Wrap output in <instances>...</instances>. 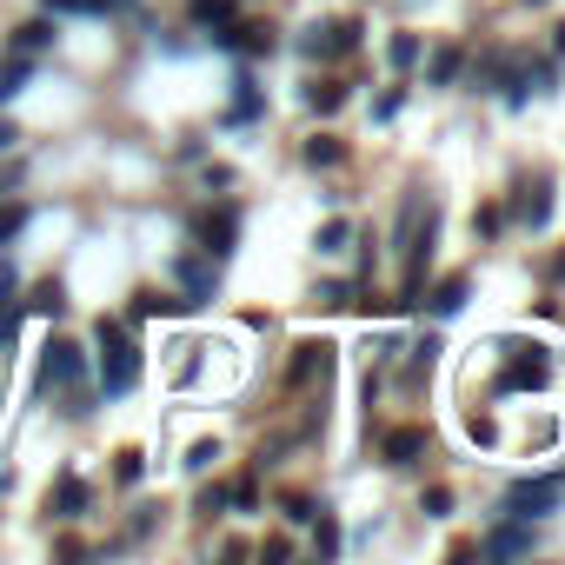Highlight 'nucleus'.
<instances>
[{"label":"nucleus","instance_id":"nucleus-6","mask_svg":"<svg viewBox=\"0 0 565 565\" xmlns=\"http://www.w3.org/2000/svg\"><path fill=\"white\" fill-rule=\"evenodd\" d=\"M353 47H360V21H320V28H307V41H300L307 61H340V54H353Z\"/></svg>","mask_w":565,"mask_h":565},{"label":"nucleus","instance_id":"nucleus-4","mask_svg":"<svg viewBox=\"0 0 565 565\" xmlns=\"http://www.w3.org/2000/svg\"><path fill=\"white\" fill-rule=\"evenodd\" d=\"M193 239H200L206 259H226V253L239 246V206H213V213H200V220H193Z\"/></svg>","mask_w":565,"mask_h":565},{"label":"nucleus","instance_id":"nucleus-9","mask_svg":"<svg viewBox=\"0 0 565 565\" xmlns=\"http://www.w3.org/2000/svg\"><path fill=\"white\" fill-rule=\"evenodd\" d=\"M87 505H94V486H87L81 472H61L54 492H47V519H81Z\"/></svg>","mask_w":565,"mask_h":565},{"label":"nucleus","instance_id":"nucleus-34","mask_svg":"<svg viewBox=\"0 0 565 565\" xmlns=\"http://www.w3.org/2000/svg\"><path fill=\"white\" fill-rule=\"evenodd\" d=\"M426 512H433V519H446V512H452V492H446V486H433V492H426Z\"/></svg>","mask_w":565,"mask_h":565},{"label":"nucleus","instance_id":"nucleus-25","mask_svg":"<svg viewBox=\"0 0 565 565\" xmlns=\"http://www.w3.org/2000/svg\"><path fill=\"white\" fill-rule=\"evenodd\" d=\"M193 21L200 28H226L233 21V0H193Z\"/></svg>","mask_w":565,"mask_h":565},{"label":"nucleus","instance_id":"nucleus-29","mask_svg":"<svg viewBox=\"0 0 565 565\" xmlns=\"http://www.w3.org/2000/svg\"><path fill=\"white\" fill-rule=\"evenodd\" d=\"M499 226H505V206H479V213H472V233H486V239H492Z\"/></svg>","mask_w":565,"mask_h":565},{"label":"nucleus","instance_id":"nucleus-3","mask_svg":"<svg viewBox=\"0 0 565 565\" xmlns=\"http://www.w3.org/2000/svg\"><path fill=\"white\" fill-rule=\"evenodd\" d=\"M81 373H87V360H81V347L54 333V340L41 347V373H34V399H47V393H54L61 380H81Z\"/></svg>","mask_w":565,"mask_h":565},{"label":"nucleus","instance_id":"nucleus-23","mask_svg":"<svg viewBox=\"0 0 565 565\" xmlns=\"http://www.w3.org/2000/svg\"><path fill=\"white\" fill-rule=\"evenodd\" d=\"M54 14H120V8H134V0H47Z\"/></svg>","mask_w":565,"mask_h":565},{"label":"nucleus","instance_id":"nucleus-21","mask_svg":"<svg viewBox=\"0 0 565 565\" xmlns=\"http://www.w3.org/2000/svg\"><path fill=\"white\" fill-rule=\"evenodd\" d=\"M313 246H320V253H327V259H340V253H347V246H353V220H327V226H320V233H313Z\"/></svg>","mask_w":565,"mask_h":565},{"label":"nucleus","instance_id":"nucleus-5","mask_svg":"<svg viewBox=\"0 0 565 565\" xmlns=\"http://www.w3.org/2000/svg\"><path fill=\"white\" fill-rule=\"evenodd\" d=\"M512 360L499 366V393H532V386H545L552 380V360L539 353V347H505Z\"/></svg>","mask_w":565,"mask_h":565},{"label":"nucleus","instance_id":"nucleus-37","mask_svg":"<svg viewBox=\"0 0 565 565\" xmlns=\"http://www.w3.org/2000/svg\"><path fill=\"white\" fill-rule=\"evenodd\" d=\"M552 54H558V61H565V21H558V28H552Z\"/></svg>","mask_w":565,"mask_h":565},{"label":"nucleus","instance_id":"nucleus-22","mask_svg":"<svg viewBox=\"0 0 565 565\" xmlns=\"http://www.w3.org/2000/svg\"><path fill=\"white\" fill-rule=\"evenodd\" d=\"M307 107H313V114H340V107H347V87H340V81H313V87H307Z\"/></svg>","mask_w":565,"mask_h":565},{"label":"nucleus","instance_id":"nucleus-19","mask_svg":"<svg viewBox=\"0 0 565 565\" xmlns=\"http://www.w3.org/2000/svg\"><path fill=\"white\" fill-rule=\"evenodd\" d=\"M300 160H307V167H347V147H340L333 134H313V140L300 147Z\"/></svg>","mask_w":565,"mask_h":565},{"label":"nucleus","instance_id":"nucleus-35","mask_svg":"<svg viewBox=\"0 0 565 565\" xmlns=\"http://www.w3.org/2000/svg\"><path fill=\"white\" fill-rule=\"evenodd\" d=\"M287 519L307 525V519H320V505H313V499H287Z\"/></svg>","mask_w":565,"mask_h":565},{"label":"nucleus","instance_id":"nucleus-12","mask_svg":"<svg viewBox=\"0 0 565 565\" xmlns=\"http://www.w3.org/2000/svg\"><path fill=\"white\" fill-rule=\"evenodd\" d=\"M333 366V347L327 340H307V347H294V366H287V386H307L313 373H327Z\"/></svg>","mask_w":565,"mask_h":565},{"label":"nucleus","instance_id":"nucleus-18","mask_svg":"<svg viewBox=\"0 0 565 565\" xmlns=\"http://www.w3.org/2000/svg\"><path fill=\"white\" fill-rule=\"evenodd\" d=\"M459 74H466V54H459V47H439V54L426 61V81H433V87H452Z\"/></svg>","mask_w":565,"mask_h":565},{"label":"nucleus","instance_id":"nucleus-30","mask_svg":"<svg viewBox=\"0 0 565 565\" xmlns=\"http://www.w3.org/2000/svg\"><path fill=\"white\" fill-rule=\"evenodd\" d=\"M433 360H439V340H433V333H426V340H419V347H413V380H419V373H433Z\"/></svg>","mask_w":565,"mask_h":565},{"label":"nucleus","instance_id":"nucleus-15","mask_svg":"<svg viewBox=\"0 0 565 565\" xmlns=\"http://www.w3.org/2000/svg\"><path fill=\"white\" fill-rule=\"evenodd\" d=\"M61 307H67L61 279H34V287H28V300H21V313H41V320H61Z\"/></svg>","mask_w":565,"mask_h":565},{"label":"nucleus","instance_id":"nucleus-2","mask_svg":"<svg viewBox=\"0 0 565 565\" xmlns=\"http://www.w3.org/2000/svg\"><path fill=\"white\" fill-rule=\"evenodd\" d=\"M558 505H565V472L512 479V486H505V499H499V512H505V519H552Z\"/></svg>","mask_w":565,"mask_h":565},{"label":"nucleus","instance_id":"nucleus-17","mask_svg":"<svg viewBox=\"0 0 565 565\" xmlns=\"http://www.w3.org/2000/svg\"><path fill=\"white\" fill-rule=\"evenodd\" d=\"M28 220H34V206H28V200H8V206H0V253H8V246L28 233Z\"/></svg>","mask_w":565,"mask_h":565},{"label":"nucleus","instance_id":"nucleus-1","mask_svg":"<svg viewBox=\"0 0 565 565\" xmlns=\"http://www.w3.org/2000/svg\"><path fill=\"white\" fill-rule=\"evenodd\" d=\"M94 340H100V399L134 393V380H140V347L127 340V327H120V320H100Z\"/></svg>","mask_w":565,"mask_h":565},{"label":"nucleus","instance_id":"nucleus-20","mask_svg":"<svg viewBox=\"0 0 565 565\" xmlns=\"http://www.w3.org/2000/svg\"><path fill=\"white\" fill-rule=\"evenodd\" d=\"M386 61H393L399 74H406V67H419V61H426V47H419V34H406V28H399V34L386 41Z\"/></svg>","mask_w":565,"mask_h":565},{"label":"nucleus","instance_id":"nucleus-26","mask_svg":"<svg viewBox=\"0 0 565 565\" xmlns=\"http://www.w3.org/2000/svg\"><path fill=\"white\" fill-rule=\"evenodd\" d=\"M21 320H28V313H21V300H0V353H8V347H14V333H21Z\"/></svg>","mask_w":565,"mask_h":565},{"label":"nucleus","instance_id":"nucleus-8","mask_svg":"<svg viewBox=\"0 0 565 565\" xmlns=\"http://www.w3.org/2000/svg\"><path fill=\"white\" fill-rule=\"evenodd\" d=\"M532 545H539L532 519H505V512H499V525L486 532V545H479V552H492V558H519V552H532Z\"/></svg>","mask_w":565,"mask_h":565},{"label":"nucleus","instance_id":"nucleus-14","mask_svg":"<svg viewBox=\"0 0 565 565\" xmlns=\"http://www.w3.org/2000/svg\"><path fill=\"white\" fill-rule=\"evenodd\" d=\"M512 213H519V220H525V226L539 233V226L552 220V186H545V180H532V186H519V200H512Z\"/></svg>","mask_w":565,"mask_h":565},{"label":"nucleus","instance_id":"nucleus-27","mask_svg":"<svg viewBox=\"0 0 565 565\" xmlns=\"http://www.w3.org/2000/svg\"><path fill=\"white\" fill-rule=\"evenodd\" d=\"M313 552H320V558H333V552H340V525H333V512H327V505H320V532H313Z\"/></svg>","mask_w":565,"mask_h":565},{"label":"nucleus","instance_id":"nucleus-10","mask_svg":"<svg viewBox=\"0 0 565 565\" xmlns=\"http://www.w3.org/2000/svg\"><path fill=\"white\" fill-rule=\"evenodd\" d=\"M466 294H472V279H466V273H446L439 287L426 294V313H433V320H452V313L466 307Z\"/></svg>","mask_w":565,"mask_h":565},{"label":"nucleus","instance_id":"nucleus-28","mask_svg":"<svg viewBox=\"0 0 565 565\" xmlns=\"http://www.w3.org/2000/svg\"><path fill=\"white\" fill-rule=\"evenodd\" d=\"M313 300H320V307H353V287H347V279H327Z\"/></svg>","mask_w":565,"mask_h":565},{"label":"nucleus","instance_id":"nucleus-33","mask_svg":"<svg viewBox=\"0 0 565 565\" xmlns=\"http://www.w3.org/2000/svg\"><path fill=\"white\" fill-rule=\"evenodd\" d=\"M220 512H226V486H206L200 492V519H220Z\"/></svg>","mask_w":565,"mask_h":565},{"label":"nucleus","instance_id":"nucleus-31","mask_svg":"<svg viewBox=\"0 0 565 565\" xmlns=\"http://www.w3.org/2000/svg\"><path fill=\"white\" fill-rule=\"evenodd\" d=\"M399 107H406V87H393V94H380V100H373V120H393Z\"/></svg>","mask_w":565,"mask_h":565},{"label":"nucleus","instance_id":"nucleus-16","mask_svg":"<svg viewBox=\"0 0 565 565\" xmlns=\"http://www.w3.org/2000/svg\"><path fill=\"white\" fill-rule=\"evenodd\" d=\"M47 47H54V21H21V28H14V54H34V61H41Z\"/></svg>","mask_w":565,"mask_h":565},{"label":"nucleus","instance_id":"nucleus-11","mask_svg":"<svg viewBox=\"0 0 565 565\" xmlns=\"http://www.w3.org/2000/svg\"><path fill=\"white\" fill-rule=\"evenodd\" d=\"M259 114H266L259 81H253V74H239V81H233V100H226V127H246V120H259Z\"/></svg>","mask_w":565,"mask_h":565},{"label":"nucleus","instance_id":"nucleus-36","mask_svg":"<svg viewBox=\"0 0 565 565\" xmlns=\"http://www.w3.org/2000/svg\"><path fill=\"white\" fill-rule=\"evenodd\" d=\"M14 294H21V273H14L8 259H0V300H14Z\"/></svg>","mask_w":565,"mask_h":565},{"label":"nucleus","instance_id":"nucleus-32","mask_svg":"<svg viewBox=\"0 0 565 565\" xmlns=\"http://www.w3.org/2000/svg\"><path fill=\"white\" fill-rule=\"evenodd\" d=\"M213 459H220V446H213V439H200V446H193V452H186V472H206V466H213Z\"/></svg>","mask_w":565,"mask_h":565},{"label":"nucleus","instance_id":"nucleus-24","mask_svg":"<svg viewBox=\"0 0 565 565\" xmlns=\"http://www.w3.org/2000/svg\"><path fill=\"white\" fill-rule=\"evenodd\" d=\"M140 472H147V452H140V446H120V452H114V479H120V486H140Z\"/></svg>","mask_w":565,"mask_h":565},{"label":"nucleus","instance_id":"nucleus-38","mask_svg":"<svg viewBox=\"0 0 565 565\" xmlns=\"http://www.w3.org/2000/svg\"><path fill=\"white\" fill-rule=\"evenodd\" d=\"M525 8H545V0H525Z\"/></svg>","mask_w":565,"mask_h":565},{"label":"nucleus","instance_id":"nucleus-13","mask_svg":"<svg viewBox=\"0 0 565 565\" xmlns=\"http://www.w3.org/2000/svg\"><path fill=\"white\" fill-rule=\"evenodd\" d=\"M380 452H386V466H419V452H426V433H419V426H393V433L380 439Z\"/></svg>","mask_w":565,"mask_h":565},{"label":"nucleus","instance_id":"nucleus-7","mask_svg":"<svg viewBox=\"0 0 565 565\" xmlns=\"http://www.w3.org/2000/svg\"><path fill=\"white\" fill-rule=\"evenodd\" d=\"M173 273H180V287H186V307H206L220 294V259H206V253H180Z\"/></svg>","mask_w":565,"mask_h":565}]
</instances>
